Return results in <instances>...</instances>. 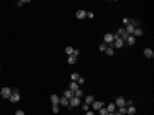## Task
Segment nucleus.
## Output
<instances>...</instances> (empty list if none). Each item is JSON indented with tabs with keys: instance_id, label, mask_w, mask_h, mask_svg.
I'll return each mask as SVG.
<instances>
[{
	"instance_id": "12",
	"label": "nucleus",
	"mask_w": 154,
	"mask_h": 115,
	"mask_svg": "<svg viewBox=\"0 0 154 115\" xmlns=\"http://www.w3.org/2000/svg\"><path fill=\"white\" fill-rule=\"evenodd\" d=\"M68 89H70L72 93H75L77 89H81V88H79V84H77L75 81H70V84H68Z\"/></svg>"
},
{
	"instance_id": "37",
	"label": "nucleus",
	"mask_w": 154,
	"mask_h": 115,
	"mask_svg": "<svg viewBox=\"0 0 154 115\" xmlns=\"http://www.w3.org/2000/svg\"><path fill=\"white\" fill-rule=\"evenodd\" d=\"M116 115H120V113H116Z\"/></svg>"
},
{
	"instance_id": "11",
	"label": "nucleus",
	"mask_w": 154,
	"mask_h": 115,
	"mask_svg": "<svg viewBox=\"0 0 154 115\" xmlns=\"http://www.w3.org/2000/svg\"><path fill=\"white\" fill-rule=\"evenodd\" d=\"M125 43L128 45V47H134V45H135V36H132V34H128V36L125 38Z\"/></svg>"
},
{
	"instance_id": "29",
	"label": "nucleus",
	"mask_w": 154,
	"mask_h": 115,
	"mask_svg": "<svg viewBox=\"0 0 154 115\" xmlns=\"http://www.w3.org/2000/svg\"><path fill=\"white\" fill-rule=\"evenodd\" d=\"M86 17H87V19H93V17H94V12H91V10L86 12Z\"/></svg>"
},
{
	"instance_id": "26",
	"label": "nucleus",
	"mask_w": 154,
	"mask_h": 115,
	"mask_svg": "<svg viewBox=\"0 0 154 115\" xmlns=\"http://www.w3.org/2000/svg\"><path fill=\"white\" fill-rule=\"evenodd\" d=\"M51 112H53V113H58V112H60V105H51Z\"/></svg>"
},
{
	"instance_id": "24",
	"label": "nucleus",
	"mask_w": 154,
	"mask_h": 115,
	"mask_svg": "<svg viewBox=\"0 0 154 115\" xmlns=\"http://www.w3.org/2000/svg\"><path fill=\"white\" fill-rule=\"evenodd\" d=\"M63 96H65V98H67V100H70V98H72V96H74V93H72V91H70V89H65V93H63Z\"/></svg>"
},
{
	"instance_id": "34",
	"label": "nucleus",
	"mask_w": 154,
	"mask_h": 115,
	"mask_svg": "<svg viewBox=\"0 0 154 115\" xmlns=\"http://www.w3.org/2000/svg\"><path fill=\"white\" fill-rule=\"evenodd\" d=\"M14 115H24V110H17V112H16Z\"/></svg>"
},
{
	"instance_id": "2",
	"label": "nucleus",
	"mask_w": 154,
	"mask_h": 115,
	"mask_svg": "<svg viewBox=\"0 0 154 115\" xmlns=\"http://www.w3.org/2000/svg\"><path fill=\"white\" fill-rule=\"evenodd\" d=\"M9 101H12V103L21 101V93H19V89H17V88H14V89H12V93H10V96H9Z\"/></svg>"
},
{
	"instance_id": "13",
	"label": "nucleus",
	"mask_w": 154,
	"mask_h": 115,
	"mask_svg": "<svg viewBox=\"0 0 154 115\" xmlns=\"http://www.w3.org/2000/svg\"><path fill=\"white\" fill-rule=\"evenodd\" d=\"M127 115H135V112H137V108H135L134 105H127Z\"/></svg>"
},
{
	"instance_id": "3",
	"label": "nucleus",
	"mask_w": 154,
	"mask_h": 115,
	"mask_svg": "<svg viewBox=\"0 0 154 115\" xmlns=\"http://www.w3.org/2000/svg\"><path fill=\"white\" fill-rule=\"evenodd\" d=\"M81 103H82V100H81V98L72 96V98L68 100V108H77V106H81Z\"/></svg>"
},
{
	"instance_id": "23",
	"label": "nucleus",
	"mask_w": 154,
	"mask_h": 115,
	"mask_svg": "<svg viewBox=\"0 0 154 115\" xmlns=\"http://www.w3.org/2000/svg\"><path fill=\"white\" fill-rule=\"evenodd\" d=\"M96 113H98V115H108V113H110V112L106 110V106H103V108H99V110H98Z\"/></svg>"
},
{
	"instance_id": "10",
	"label": "nucleus",
	"mask_w": 154,
	"mask_h": 115,
	"mask_svg": "<svg viewBox=\"0 0 154 115\" xmlns=\"http://www.w3.org/2000/svg\"><path fill=\"white\" fill-rule=\"evenodd\" d=\"M94 101H96V98H94V96H93V95H87L86 98H84V103H86V105H89V106L93 105Z\"/></svg>"
},
{
	"instance_id": "35",
	"label": "nucleus",
	"mask_w": 154,
	"mask_h": 115,
	"mask_svg": "<svg viewBox=\"0 0 154 115\" xmlns=\"http://www.w3.org/2000/svg\"><path fill=\"white\" fill-rule=\"evenodd\" d=\"M94 113H96V112H93V110H87L86 112V115H94Z\"/></svg>"
},
{
	"instance_id": "36",
	"label": "nucleus",
	"mask_w": 154,
	"mask_h": 115,
	"mask_svg": "<svg viewBox=\"0 0 154 115\" xmlns=\"http://www.w3.org/2000/svg\"><path fill=\"white\" fill-rule=\"evenodd\" d=\"M108 115H116V112H110V113H108Z\"/></svg>"
},
{
	"instance_id": "14",
	"label": "nucleus",
	"mask_w": 154,
	"mask_h": 115,
	"mask_svg": "<svg viewBox=\"0 0 154 115\" xmlns=\"http://www.w3.org/2000/svg\"><path fill=\"white\" fill-rule=\"evenodd\" d=\"M142 34H144V29H142L140 26H139V28H135V31H134V34H132V36L139 38V36H142Z\"/></svg>"
},
{
	"instance_id": "22",
	"label": "nucleus",
	"mask_w": 154,
	"mask_h": 115,
	"mask_svg": "<svg viewBox=\"0 0 154 115\" xmlns=\"http://www.w3.org/2000/svg\"><path fill=\"white\" fill-rule=\"evenodd\" d=\"M116 113H120V115H127V108H125V106H118V108H116Z\"/></svg>"
},
{
	"instance_id": "31",
	"label": "nucleus",
	"mask_w": 154,
	"mask_h": 115,
	"mask_svg": "<svg viewBox=\"0 0 154 115\" xmlns=\"http://www.w3.org/2000/svg\"><path fill=\"white\" fill-rule=\"evenodd\" d=\"M106 47H108V45H105V43H101V45H99V50H101V52H105V50H106Z\"/></svg>"
},
{
	"instance_id": "17",
	"label": "nucleus",
	"mask_w": 154,
	"mask_h": 115,
	"mask_svg": "<svg viewBox=\"0 0 154 115\" xmlns=\"http://www.w3.org/2000/svg\"><path fill=\"white\" fill-rule=\"evenodd\" d=\"M144 55L147 58H154V52L151 50V48H145V50H144Z\"/></svg>"
},
{
	"instance_id": "25",
	"label": "nucleus",
	"mask_w": 154,
	"mask_h": 115,
	"mask_svg": "<svg viewBox=\"0 0 154 115\" xmlns=\"http://www.w3.org/2000/svg\"><path fill=\"white\" fill-rule=\"evenodd\" d=\"M75 83H77V84H79V86H84V83H86V79H84V77H82V76H79V79H77Z\"/></svg>"
},
{
	"instance_id": "38",
	"label": "nucleus",
	"mask_w": 154,
	"mask_h": 115,
	"mask_svg": "<svg viewBox=\"0 0 154 115\" xmlns=\"http://www.w3.org/2000/svg\"><path fill=\"white\" fill-rule=\"evenodd\" d=\"M94 115H98V113H94Z\"/></svg>"
},
{
	"instance_id": "8",
	"label": "nucleus",
	"mask_w": 154,
	"mask_h": 115,
	"mask_svg": "<svg viewBox=\"0 0 154 115\" xmlns=\"http://www.w3.org/2000/svg\"><path fill=\"white\" fill-rule=\"evenodd\" d=\"M125 101H127V100L123 98V96H118V98H116V100L113 101V103H115V105H116V108H118V106H125Z\"/></svg>"
},
{
	"instance_id": "30",
	"label": "nucleus",
	"mask_w": 154,
	"mask_h": 115,
	"mask_svg": "<svg viewBox=\"0 0 154 115\" xmlns=\"http://www.w3.org/2000/svg\"><path fill=\"white\" fill-rule=\"evenodd\" d=\"M81 105H82V110H84V112L91 110V106H89V105H86V103H81Z\"/></svg>"
},
{
	"instance_id": "16",
	"label": "nucleus",
	"mask_w": 154,
	"mask_h": 115,
	"mask_svg": "<svg viewBox=\"0 0 154 115\" xmlns=\"http://www.w3.org/2000/svg\"><path fill=\"white\" fill-rule=\"evenodd\" d=\"M75 17H77V19H86V10H77Z\"/></svg>"
},
{
	"instance_id": "1",
	"label": "nucleus",
	"mask_w": 154,
	"mask_h": 115,
	"mask_svg": "<svg viewBox=\"0 0 154 115\" xmlns=\"http://www.w3.org/2000/svg\"><path fill=\"white\" fill-rule=\"evenodd\" d=\"M135 28H139V21H137V19H130V21H128V24L125 26V33H127V34H134Z\"/></svg>"
},
{
	"instance_id": "27",
	"label": "nucleus",
	"mask_w": 154,
	"mask_h": 115,
	"mask_svg": "<svg viewBox=\"0 0 154 115\" xmlns=\"http://www.w3.org/2000/svg\"><path fill=\"white\" fill-rule=\"evenodd\" d=\"M70 79H72V81H77V79H79V72H72V74H70Z\"/></svg>"
},
{
	"instance_id": "18",
	"label": "nucleus",
	"mask_w": 154,
	"mask_h": 115,
	"mask_svg": "<svg viewBox=\"0 0 154 115\" xmlns=\"http://www.w3.org/2000/svg\"><path fill=\"white\" fill-rule=\"evenodd\" d=\"M50 100H51V105H58V101H60V96L51 95V96H50Z\"/></svg>"
},
{
	"instance_id": "19",
	"label": "nucleus",
	"mask_w": 154,
	"mask_h": 115,
	"mask_svg": "<svg viewBox=\"0 0 154 115\" xmlns=\"http://www.w3.org/2000/svg\"><path fill=\"white\" fill-rule=\"evenodd\" d=\"M67 62L70 64V65H72V64H75V62H77V55H68V57H67Z\"/></svg>"
},
{
	"instance_id": "15",
	"label": "nucleus",
	"mask_w": 154,
	"mask_h": 115,
	"mask_svg": "<svg viewBox=\"0 0 154 115\" xmlns=\"http://www.w3.org/2000/svg\"><path fill=\"white\" fill-rule=\"evenodd\" d=\"M58 105H62V106H67V108H68V100L65 98V96H60V101H58Z\"/></svg>"
},
{
	"instance_id": "7",
	"label": "nucleus",
	"mask_w": 154,
	"mask_h": 115,
	"mask_svg": "<svg viewBox=\"0 0 154 115\" xmlns=\"http://www.w3.org/2000/svg\"><path fill=\"white\" fill-rule=\"evenodd\" d=\"M65 53H67V57L68 55H77L79 57V50H75V48H72V47H65Z\"/></svg>"
},
{
	"instance_id": "5",
	"label": "nucleus",
	"mask_w": 154,
	"mask_h": 115,
	"mask_svg": "<svg viewBox=\"0 0 154 115\" xmlns=\"http://www.w3.org/2000/svg\"><path fill=\"white\" fill-rule=\"evenodd\" d=\"M123 45H125V40L115 36V41H113V45H111V47H113V48H123Z\"/></svg>"
},
{
	"instance_id": "9",
	"label": "nucleus",
	"mask_w": 154,
	"mask_h": 115,
	"mask_svg": "<svg viewBox=\"0 0 154 115\" xmlns=\"http://www.w3.org/2000/svg\"><path fill=\"white\" fill-rule=\"evenodd\" d=\"M103 106H105L103 101H94V103L91 105V108H93V112H98V110H99V108H103Z\"/></svg>"
},
{
	"instance_id": "20",
	"label": "nucleus",
	"mask_w": 154,
	"mask_h": 115,
	"mask_svg": "<svg viewBox=\"0 0 154 115\" xmlns=\"http://www.w3.org/2000/svg\"><path fill=\"white\" fill-rule=\"evenodd\" d=\"M106 110H108V112H116V105L115 103H108V105H106Z\"/></svg>"
},
{
	"instance_id": "33",
	"label": "nucleus",
	"mask_w": 154,
	"mask_h": 115,
	"mask_svg": "<svg viewBox=\"0 0 154 115\" xmlns=\"http://www.w3.org/2000/svg\"><path fill=\"white\" fill-rule=\"evenodd\" d=\"M24 4H26V0H21V2H17V7H22Z\"/></svg>"
},
{
	"instance_id": "28",
	"label": "nucleus",
	"mask_w": 154,
	"mask_h": 115,
	"mask_svg": "<svg viewBox=\"0 0 154 115\" xmlns=\"http://www.w3.org/2000/svg\"><path fill=\"white\" fill-rule=\"evenodd\" d=\"M74 96H77V98H82V89H77L75 93H74Z\"/></svg>"
},
{
	"instance_id": "21",
	"label": "nucleus",
	"mask_w": 154,
	"mask_h": 115,
	"mask_svg": "<svg viewBox=\"0 0 154 115\" xmlns=\"http://www.w3.org/2000/svg\"><path fill=\"white\" fill-rule=\"evenodd\" d=\"M105 53H106V55H110V57H111V55H113V53H115V48H113V47H106V50H105Z\"/></svg>"
},
{
	"instance_id": "6",
	"label": "nucleus",
	"mask_w": 154,
	"mask_h": 115,
	"mask_svg": "<svg viewBox=\"0 0 154 115\" xmlns=\"http://www.w3.org/2000/svg\"><path fill=\"white\" fill-rule=\"evenodd\" d=\"M10 93H12V88H2V91H0V95H2V98H7V100H9Z\"/></svg>"
},
{
	"instance_id": "32",
	"label": "nucleus",
	"mask_w": 154,
	"mask_h": 115,
	"mask_svg": "<svg viewBox=\"0 0 154 115\" xmlns=\"http://www.w3.org/2000/svg\"><path fill=\"white\" fill-rule=\"evenodd\" d=\"M128 21H130V19H128V17H123V28H125L127 24H128Z\"/></svg>"
},
{
	"instance_id": "4",
	"label": "nucleus",
	"mask_w": 154,
	"mask_h": 115,
	"mask_svg": "<svg viewBox=\"0 0 154 115\" xmlns=\"http://www.w3.org/2000/svg\"><path fill=\"white\" fill-rule=\"evenodd\" d=\"M113 41H115V34H113V33H106L105 38H103V43L108 45V47H111V45H113Z\"/></svg>"
}]
</instances>
